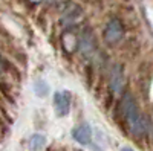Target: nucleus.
I'll use <instances>...</instances> for the list:
<instances>
[{
    "mask_svg": "<svg viewBox=\"0 0 153 151\" xmlns=\"http://www.w3.org/2000/svg\"><path fill=\"white\" fill-rule=\"evenodd\" d=\"M120 110L121 115L127 124L129 130L135 136H144L149 128V122L144 116V113L139 110L136 101L132 93H124L120 101Z\"/></svg>",
    "mask_w": 153,
    "mask_h": 151,
    "instance_id": "nucleus-1",
    "label": "nucleus"
},
{
    "mask_svg": "<svg viewBox=\"0 0 153 151\" xmlns=\"http://www.w3.org/2000/svg\"><path fill=\"white\" fill-rule=\"evenodd\" d=\"M54 110L58 118H65L71 111V93L63 90L54 95Z\"/></svg>",
    "mask_w": 153,
    "mask_h": 151,
    "instance_id": "nucleus-2",
    "label": "nucleus"
},
{
    "mask_svg": "<svg viewBox=\"0 0 153 151\" xmlns=\"http://www.w3.org/2000/svg\"><path fill=\"white\" fill-rule=\"evenodd\" d=\"M124 37V28H123V24L120 20H110L107 23V26L104 29V38L107 43L110 44H115V43H118L121 38Z\"/></svg>",
    "mask_w": 153,
    "mask_h": 151,
    "instance_id": "nucleus-3",
    "label": "nucleus"
},
{
    "mask_svg": "<svg viewBox=\"0 0 153 151\" xmlns=\"http://www.w3.org/2000/svg\"><path fill=\"white\" fill-rule=\"evenodd\" d=\"M109 84L112 87V90L115 93H121L126 87V75L123 72V67L120 64H115L110 70V77H109Z\"/></svg>",
    "mask_w": 153,
    "mask_h": 151,
    "instance_id": "nucleus-4",
    "label": "nucleus"
},
{
    "mask_svg": "<svg viewBox=\"0 0 153 151\" xmlns=\"http://www.w3.org/2000/svg\"><path fill=\"white\" fill-rule=\"evenodd\" d=\"M72 137L80 145H89L92 142V130L87 124H81L72 130Z\"/></svg>",
    "mask_w": 153,
    "mask_h": 151,
    "instance_id": "nucleus-5",
    "label": "nucleus"
},
{
    "mask_svg": "<svg viewBox=\"0 0 153 151\" xmlns=\"http://www.w3.org/2000/svg\"><path fill=\"white\" fill-rule=\"evenodd\" d=\"M95 46H94V37H92V34L89 32V31H86L83 35H81V40H80V49H81V52L86 55V57H91V55H94V49Z\"/></svg>",
    "mask_w": 153,
    "mask_h": 151,
    "instance_id": "nucleus-6",
    "label": "nucleus"
},
{
    "mask_svg": "<svg viewBox=\"0 0 153 151\" xmlns=\"http://www.w3.org/2000/svg\"><path fill=\"white\" fill-rule=\"evenodd\" d=\"M46 145V137L43 134H34L31 137V150L32 151H40Z\"/></svg>",
    "mask_w": 153,
    "mask_h": 151,
    "instance_id": "nucleus-7",
    "label": "nucleus"
},
{
    "mask_svg": "<svg viewBox=\"0 0 153 151\" xmlns=\"http://www.w3.org/2000/svg\"><path fill=\"white\" fill-rule=\"evenodd\" d=\"M3 70H5V61L0 57V73H3Z\"/></svg>",
    "mask_w": 153,
    "mask_h": 151,
    "instance_id": "nucleus-8",
    "label": "nucleus"
},
{
    "mask_svg": "<svg viewBox=\"0 0 153 151\" xmlns=\"http://www.w3.org/2000/svg\"><path fill=\"white\" fill-rule=\"evenodd\" d=\"M121 151H135V150H132V148H129V147H126V148H123Z\"/></svg>",
    "mask_w": 153,
    "mask_h": 151,
    "instance_id": "nucleus-9",
    "label": "nucleus"
}]
</instances>
